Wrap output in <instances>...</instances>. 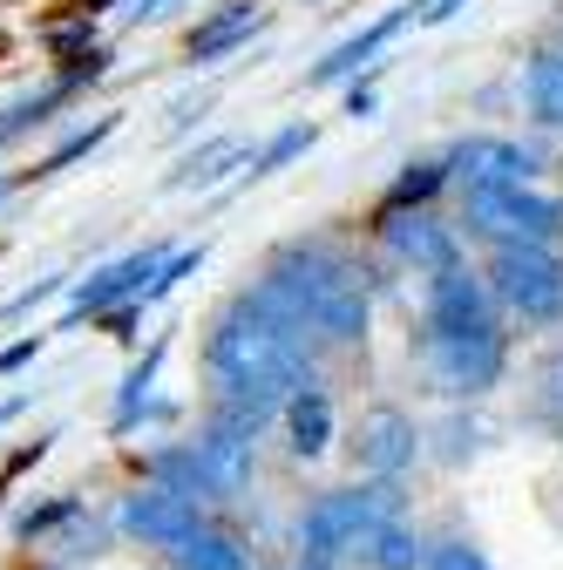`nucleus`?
<instances>
[{"label": "nucleus", "mask_w": 563, "mask_h": 570, "mask_svg": "<svg viewBox=\"0 0 563 570\" xmlns=\"http://www.w3.org/2000/svg\"><path fill=\"white\" fill-rule=\"evenodd\" d=\"M286 428H293V455H299V462L326 455V442H333V407H326V394H319V387L299 394V401L286 407Z\"/></svg>", "instance_id": "nucleus-18"}, {"label": "nucleus", "mask_w": 563, "mask_h": 570, "mask_svg": "<svg viewBox=\"0 0 563 570\" xmlns=\"http://www.w3.org/2000/svg\"><path fill=\"white\" fill-rule=\"evenodd\" d=\"M102 8H129V0H82V14H102Z\"/></svg>", "instance_id": "nucleus-36"}, {"label": "nucleus", "mask_w": 563, "mask_h": 570, "mask_svg": "<svg viewBox=\"0 0 563 570\" xmlns=\"http://www.w3.org/2000/svg\"><path fill=\"white\" fill-rule=\"evenodd\" d=\"M442 177H448V164H414V170H407V177H401V184L387 190V210H381V218H401L407 204L421 210V204H428V197L442 190Z\"/></svg>", "instance_id": "nucleus-24"}, {"label": "nucleus", "mask_w": 563, "mask_h": 570, "mask_svg": "<svg viewBox=\"0 0 563 570\" xmlns=\"http://www.w3.org/2000/svg\"><path fill=\"white\" fill-rule=\"evenodd\" d=\"M381 238H387V252L401 258V265H414V272H462V245H455V232L442 225V218H428V210H401V218H381Z\"/></svg>", "instance_id": "nucleus-11"}, {"label": "nucleus", "mask_w": 563, "mask_h": 570, "mask_svg": "<svg viewBox=\"0 0 563 570\" xmlns=\"http://www.w3.org/2000/svg\"><path fill=\"white\" fill-rule=\"evenodd\" d=\"M530 109L550 129H563V55H536L530 61Z\"/></svg>", "instance_id": "nucleus-21"}, {"label": "nucleus", "mask_w": 563, "mask_h": 570, "mask_svg": "<svg viewBox=\"0 0 563 570\" xmlns=\"http://www.w3.org/2000/svg\"><path fill=\"white\" fill-rule=\"evenodd\" d=\"M265 320L293 326V333H326V340H360L367 333V278L354 272V258H339L319 238L278 245L265 265V285L245 293Z\"/></svg>", "instance_id": "nucleus-2"}, {"label": "nucleus", "mask_w": 563, "mask_h": 570, "mask_svg": "<svg viewBox=\"0 0 563 570\" xmlns=\"http://www.w3.org/2000/svg\"><path fill=\"white\" fill-rule=\"evenodd\" d=\"M488 285H496V299L516 306L523 320H556V313H563V258L543 252V245L496 252V265H488Z\"/></svg>", "instance_id": "nucleus-6"}, {"label": "nucleus", "mask_w": 563, "mask_h": 570, "mask_svg": "<svg viewBox=\"0 0 563 570\" xmlns=\"http://www.w3.org/2000/svg\"><path fill=\"white\" fill-rule=\"evenodd\" d=\"M414 449H421V435H414V421H407L401 407H367V414L354 421V462H360L374 482H394V475L414 462Z\"/></svg>", "instance_id": "nucleus-10"}, {"label": "nucleus", "mask_w": 563, "mask_h": 570, "mask_svg": "<svg viewBox=\"0 0 563 570\" xmlns=\"http://www.w3.org/2000/svg\"><path fill=\"white\" fill-rule=\"evenodd\" d=\"M374 570H428V543H421L407 523H387L381 537H374V557H367Z\"/></svg>", "instance_id": "nucleus-22"}, {"label": "nucleus", "mask_w": 563, "mask_h": 570, "mask_svg": "<svg viewBox=\"0 0 563 570\" xmlns=\"http://www.w3.org/2000/svg\"><path fill=\"white\" fill-rule=\"evenodd\" d=\"M76 517H82V495H55V503H34V510L14 517V537L34 543V537H48V530H61V523H76Z\"/></svg>", "instance_id": "nucleus-25"}, {"label": "nucleus", "mask_w": 563, "mask_h": 570, "mask_svg": "<svg viewBox=\"0 0 563 570\" xmlns=\"http://www.w3.org/2000/svg\"><path fill=\"white\" fill-rule=\"evenodd\" d=\"M428 570H488V557L455 537V543H435V550H428Z\"/></svg>", "instance_id": "nucleus-28"}, {"label": "nucleus", "mask_w": 563, "mask_h": 570, "mask_svg": "<svg viewBox=\"0 0 563 570\" xmlns=\"http://www.w3.org/2000/svg\"><path fill=\"white\" fill-rule=\"evenodd\" d=\"M34 353H41V333H21L14 346H0V374H14V367H28Z\"/></svg>", "instance_id": "nucleus-30"}, {"label": "nucleus", "mask_w": 563, "mask_h": 570, "mask_svg": "<svg viewBox=\"0 0 563 570\" xmlns=\"http://www.w3.org/2000/svg\"><path fill=\"white\" fill-rule=\"evenodd\" d=\"M251 157H258V150H251L245 136H210L204 150H190V157L164 177V190H210V184H225V170H231V164H245V170H251Z\"/></svg>", "instance_id": "nucleus-15"}, {"label": "nucleus", "mask_w": 563, "mask_h": 570, "mask_svg": "<svg viewBox=\"0 0 563 570\" xmlns=\"http://www.w3.org/2000/svg\"><path fill=\"white\" fill-rule=\"evenodd\" d=\"M55 293H68V278L55 272V278H34V285H21V293L8 299V306H0V320H21V313H34V306H48Z\"/></svg>", "instance_id": "nucleus-27"}, {"label": "nucleus", "mask_w": 563, "mask_h": 570, "mask_svg": "<svg viewBox=\"0 0 563 570\" xmlns=\"http://www.w3.org/2000/svg\"><path fill=\"white\" fill-rule=\"evenodd\" d=\"M428 381H435V394H488L503 381V333L428 340Z\"/></svg>", "instance_id": "nucleus-8"}, {"label": "nucleus", "mask_w": 563, "mask_h": 570, "mask_svg": "<svg viewBox=\"0 0 563 570\" xmlns=\"http://www.w3.org/2000/svg\"><path fill=\"white\" fill-rule=\"evenodd\" d=\"M313 136H319L313 122H286V129H278L265 150L251 157V170H245V177H271V170H286L293 157H306V150H313Z\"/></svg>", "instance_id": "nucleus-23"}, {"label": "nucleus", "mask_w": 563, "mask_h": 570, "mask_svg": "<svg viewBox=\"0 0 563 570\" xmlns=\"http://www.w3.org/2000/svg\"><path fill=\"white\" fill-rule=\"evenodd\" d=\"M455 8H462V0H414V21H428V28H435V21H448Z\"/></svg>", "instance_id": "nucleus-32"}, {"label": "nucleus", "mask_w": 563, "mask_h": 570, "mask_svg": "<svg viewBox=\"0 0 563 570\" xmlns=\"http://www.w3.org/2000/svg\"><path fill=\"white\" fill-rule=\"evenodd\" d=\"M197 265H204V245H184V252H177V258H170V265L157 272V285H150V293H144V306H164V299L177 293V285H184V278H190ZM144 306H136V313H144Z\"/></svg>", "instance_id": "nucleus-26"}, {"label": "nucleus", "mask_w": 563, "mask_h": 570, "mask_svg": "<svg viewBox=\"0 0 563 570\" xmlns=\"http://www.w3.org/2000/svg\"><path fill=\"white\" fill-rule=\"evenodd\" d=\"M401 523V489L394 482H367V489H333L306 510L299 523V550H306V570H326L339 557L367 563L374 557V537Z\"/></svg>", "instance_id": "nucleus-3"}, {"label": "nucleus", "mask_w": 563, "mask_h": 570, "mask_svg": "<svg viewBox=\"0 0 563 570\" xmlns=\"http://www.w3.org/2000/svg\"><path fill=\"white\" fill-rule=\"evenodd\" d=\"M258 21H265V14H258V0H225V8L190 35V61H218V55L245 48V41L258 35Z\"/></svg>", "instance_id": "nucleus-16"}, {"label": "nucleus", "mask_w": 563, "mask_h": 570, "mask_svg": "<svg viewBox=\"0 0 563 570\" xmlns=\"http://www.w3.org/2000/svg\"><path fill=\"white\" fill-rule=\"evenodd\" d=\"M204 374L218 387V401H258V407H293L299 394L319 387L313 361L293 326L265 320L245 293L210 320V340H204Z\"/></svg>", "instance_id": "nucleus-1"}, {"label": "nucleus", "mask_w": 563, "mask_h": 570, "mask_svg": "<svg viewBox=\"0 0 563 570\" xmlns=\"http://www.w3.org/2000/svg\"><path fill=\"white\" fill-rule=\"evenodd\" d=\"M455 177H462V190L475 197V190H530V170H536V157L523 150V142H510V136H468L462 150H455V164H448Z\"/></svg>", "instance_id": "nucleus-9"}, {"label": "nucleus", "mask_w": 563, "mask_h": 570, "mask_svg": "<svg viewBox=\"0 0 563 570\" xmlns=\"http://www.w3.org/2000/svg\"><path fill=\"white\" fill-rule=\"evenodd\" d=\"M144 475L184 503H210V482H204V462H197V442H170V449H150L144 455Z\"/></svg>", "instance_id": "nucleus-17"}, {"label": "nucleus", "mask_w": 563, "mask_h": 570, "mask_svg": "<svg viewBox=\"0 0 563 570\" xmlns=\"http://www.w3.org/2000/svg\"><path fill=\"white\" fill-rule=\"evenodd\" d=\"M116 530L170 557V550H184V543L204 530V503H184V495H170V489L144 482V489H129L122 503H116Z\"/></svg>", "instance_id": "nucleus-7"}, {"label": "nucleus", "mask_w": 563, "mask_h": 570, "mask_svg": "<svg viewBox=\"0 0 563 570\" xmlns=\"http://www.w3.org/2000/svg\"><path fill=\"white\" fill-rule=\"evenodd\" d=\"M543 387H550V401H556V407H563V353H556V361H550V367H543Z\"/></svg>", "instance_id": "nucleus-33"}, {"label": "nucleus", "mask_w": 563, "mask_h": 570, "mask_svg": "<svg viewBox=\"0 0 563 570\" xmlns=\"http://www.w3.org/2000/svg\"><path fill=\"white\" fill-rule=\"evenodd\" d=\"M197 462H204V482H210V503H231V495L251 489V442L225 435V428H204L197 435Z\"/></svg>", "instance_id": "nucleus-14"}, {"label": "nucleus", "mask_w": 563, "mask_h": 570, "mask_svg": "<svg viewBox=\"0 0 563 570\" xmlns=\"http://www.w3.org/2000/svg\"><path fill=\"white\" fill-rule=\"evenodd\" d=\"M204 109H210V96H184V102H177V109H170V129H177V136H184V129H190V122H197V116H204Z\"/></svg>", "instance_id": "nucleus-31"}, {"label": "nucleus", "mask_w": 563, "mask_h": 570, "mask_svg": "<svg viewBox=\"0 0 563 570\" xmlns=\"http://www.w3.org/2000/svg\"><path fill=\"white\" fill-rule=\"evenodd\" d=\"M116 122H122V116H96V122H82V129H68V136L55 142V150H48V157H41L34 170H28V177H61L68 164H82L89 150H102V142L116 136Z\"/></svg>", "instance_id": "nucleus-20"}, {"label": "nucleus", "mask_w": 563, "mask_h": 570, "mask_svg": "<svg viewBox=\"0 0 563 570\" xmlns=\"http://www.w3.org/2000/svg\"><path fill=\"white\" fill-rule=\"evenodd\" d=\"M462 218H468L475 238H488L496 252H523V245L550 252L563 238V204L536 197V190H475Z\"/></svg>", "instance_id": "nucleus-5"}, {"label": "nucleus", "mask_w": 563, "mask_h": 570, "mask_svg": "<svg viewBox=\"0 0 563 570\" xmlns=\"http://www.w3.org/2000/svg\"><path fill=\"white\" fill-rule=\"evenodd\" d=\"M170 563H177V570H251L245 543L225 537V530H197L184 550H170Z\"/></svg>", "instance_id": "nucleus-19"}, {"label": "nucleus", "mask_w": 563, "mask_h": 570, "mask_svg": "<svg viewBox=\"0 0 563 570\" xmlns=\"http://www.w3.org/2000/svg\"><path fill=\"white\" fill-rule=\"evenodd\" d=\"M468 333H496L488 293L475 272H442L428 293V340H468Z\"/></svg>", "instance_id": "nucleus-12"}, {"label": "nucleus", "mask_w": 563, "mask_h": 570, "mask_svg": "<svg viewBox=\"0 0 563 570\" xmlns=\"http://www.w3.org/2000/svg\"><path fill=\"white\" fill-rule=\"evenodd\" d=\"M407 21H414V8H387V14H381L374 28L346 35V41H339V48H333L326 61H313V76H306V82H313V89H326V82H346V76H354L360 61H374V55H381V48H387V41H394V35L407 28Z\"/></svg>", "instance_id": "nucleus-13"}, {"label": "nucleus", "mask_w": 563, "mask_h": 570, "mask_svg": "<svg viewBox=\"0 0 563 570\" xmlns=\"http://www.w3.org/2000/svg\"><path fill=\"white\" fill-rule=\"evenodd\" d=\"M177 8H184V0H129L122 21H129V28H150V21H170Z\"/></svg>", "instance_id": "nucleus-29"}, {"label": "nucleus", "mask_w": 563, "mask_h": 570, "mask_svg": "<svg viewBox=\"0 0 563 570\" xmlns=\"http://www.w3.org/2000/svg\"><path fill=\"white\" fill-rule=\"evenodd\" d=\"M21 184H28V170H8V177H0V204H8V197H14Z\"/></svg>", "instance_id": "nucleus-35"}, {"label": "nucleus", "mask_w": 563, "mask_h": 570, "mask_svg": "<svg viewBox=\"0 0 563 570\" xmlns=\"http://www.w3.org/2000/svg\"><path fill=\"white\" fill-rule=\"evenodd\" d=\"M170 258H177L170 245H144V252H129V258H116V265L76 278V285H68V306H61V333H76L82 320H116V313H129V306H144V293L157 285V272H164Z\"/></svg>", "instance_id": "nucleus-4"}, {"label": "nucleus", "mask_w": 563, "mask_h": 570, "mask_svg": "<svg viewBox=\"0 0 563 570\" xmlns=\"http://www.w3.org/2000/svg\"><path fill=\"white\" fill-rule=\"evenodd\" d=\"M14 414H28V394H8V401H0V428H8Z\"/></svg>", "instance_id": "nucleus-34"}]
</instances>
